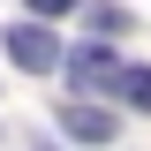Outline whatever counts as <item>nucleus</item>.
I'll list each match as a JSON object with an SVG mask.
<instances>
[{
    "label": "nucleus",
    "instance_id": "obj_1",
    "mask_svg": "<svg viewBox=\"0 0 151 151\" xmlns=\"http://www.w3.org/2000/svg\"><path fill=\"white\" fill-rule=\"evenodd\" d=\"M8 60L30 68V76H45V68H60V38L45 30V23H15V30H8Z\"/></svg>",
    "mask_w": 151,
    "mask_h": 151
},
{
    "label": "nucleus",
    "instance_id": "obj_2",
    "mask_svg": "<svg viewBox=\"0 0 151 151\" xmlns=\"http://www.w3.org/2000/svg\"><path fill=\"white\" fill-rule=\"evenodd\" d=\"M113 76H121V60H113L106 38L83 45V53H68V83H76V91H113Z\"/></svg>",
    "mask_w": 151,
    "mask_h": 151
},
{
    "label": "nucleus",
    "instance_id": "obj_3",
    "mask_svg": "<svg viewBox=\"0 0 151 151\" xmlns=\"http://www.w3.org/2000/svg\"><path fill=\"white\" fill-rule=\"evenodd\" d=\"M60 129H68V136H83V144H106L121 121H113L106 106H83V98H76V106H60Z\"/></svg>",
    "mask_w": 151,
    "mask_h": 151
},
{
    "label": "nucleus",
    "instance_id": "obj_4",
    "mask_svg": "<svg viewBox=\"0 0 151 151\" xmlns=\"http://www.w3.org/2000/svg\"><path fill=\"white\" fill-rule=\"evenodd\" d=\"M113 98L136 106V113H151V68H121V76H113Z\"/></svg>",
    "mask_w": 151,
    "mask_h": 151
},
{
    "label": "nucleus",
    "instance_id": "obj_5",
    "mask_svg": "<svg viewBox=\"0 0 151 151\" xmlns=\"http://www.w3.org/2000/svg\"><path fill=\"white\" fill-rule=\"evenodd\" d=\"M76 0H30V15H68Z\"/></svg>",
    "mask_w": 151,
    "mask_h": 151
}]
</instances>
